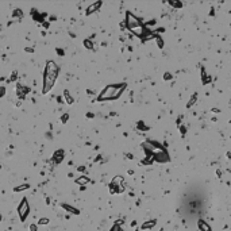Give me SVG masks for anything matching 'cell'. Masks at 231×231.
I'll list each match as a JSON object with an SVG mask.
<instances>
[{
    "label": "cell",
    "instance_id": "5bb4252c",
    "mask_svg": "<svg viewBox=\"0 0 231 231\" xmlns=\"http://www.w3.org/2000/svg\"><path fill=\"white\" fill-rule=\"evenodd\" d=\"M84 45H85L87 49H92V48H93L92 41H89V39H85V41H84Z\"/></svg>",
    "mask_w": 231,
    "mask_h": 231
},
{
    "label": "cell",
    "instance_id": "d4e9b609",
    "mask_svg": "<svg viewBox=\"0 0 231 231\" xmlns=\"http://www.w3.org/2000/svg\"><path fill=\"white\" fill-rule=\"evenodd\" d=\"M0 222H2V214H0Z\"/></svg>",
    "mask_w": 231,
    "mask_h": 231
},
{
    "label": "cell",
    "instance_id": "ba28073f",
    "mask_svg": "<svg viewBox=\"0 0 231 231\" xmlns=\"http://www.w3.org/2000/svg\"><path fill=\"white\" fill-rule=\"evenodd\" d=\"M157 224V222L155 220H149V222H145V223L142 224V227L141 229L142 230H150V229H153V227Z\"/></svg>",
    "mask_w": 231,
    "mask_h": 231
},
{
    "label": "cell",
    "instance_id": "9c48e42d",
    "mask_svg": "<svg viewBox=\"0 0 231 231\" xmlns=\"http://www.w3.org/2000/svg\"><path fill=\"white\" fill-rule=\"evenodd\" d=\"M64 96H65V101H66V104H73V98H72V95L68 91H64Z\"/></svg>",
    "mask_w": 231,
    "mask_h": 231
},
{
    "label": "cell",
    "instance_id": "9a60e30c",
    "mask_svg": "<svg viewBox=\"0 0 231 231\" xmlns=\"http://www.w3.org/2000/svg\"><path fill=\"white\" fill-rule=\"evenodd\" d=\"M169 4H172L173 7H177V8H181V7H183V4H181L180 2H169Z\"/></svg>",
    "mask_w": 231,
    "mask_h": 231
},
{
    "label": "cell",
    "instance_id": "8fae6325",
    "mask_svg": "<svg viewBox=\"0 0 231 231\" xmlns=\"http://www.w3.org/2000/svg\"><path fill=\"white\" fill-rule=\"evenodd\" d=\"M199 226H200L201 231H211L210 230V226H208L205 222H203V220H199Z\"/></svg>",
    "mask_w": 231,
    "mask_h": 231
},
{
    "label": "cell",
    "instance_id": "8992f818",
    "mask_svg": "<svg viewBox=\"0 0 231 231\" xmlns=\"http://www.w3.org/2000/svg\"><path fill=\"white\" fill-rule=\"evenodd\" d=\"M101 7V2H98V3H93L92 5H89L88 8H87V15H91L93 14L96 10H99V8Z\"/></svg>",
    "mask_w": 231,
    "mask_h": 231
},
{
    "label": "cell",
    "instance_id": "e0dca14e",
    "mask_svg": "<svg viewBox=\"0 0 231 231\" xmlns=\"http://www.w3.org/2000/svg\"><path fill=\"white\" fill-rule=\"evenodd\" d=\"M5 95V87H0V98Z\"/></svg>",
    "mask_w": 231,
    "mask_h": 231
},
{
    "label": "cell",
    "instance_id": "603a6c76",
    "mask_svg": "<svg viewBox=\"0 0 231 231\" xmlns=\"http://www.w3.org/2000/svg\"><path fill=\"white\" fill-rule=\"evenodd\" d=\"M14 16H22L20 10H16V12H14Z\"/></svg>",
    "mask_w": 231,
    "mask_h": 231
},
{
    "label": "cell",
    "instance_id": "d6986e66",
    "mask_svg": "<svg viewBox=\"0 0 231 231\" xmlns=\"http://www.w3.org/2000/svg\"><path fill=\"white\" fill-rule=\"evenodd\" d=\"M157 38V42H158V48H162L164 46V42H162V39L160 38V37H155Z\"/></svg>",
    "mask_w": 231,
    "mask_h": 231
},
{
    "label": "cell",
    "instance_id": "4fadbf2b",
    "mask_svg": "<svg viewBox=\"0 0 231 231\" xmlns=\"http://www.w3.org/2000/svg\"><path fill=\"white\" fill-rule=\"evenodd\" d=\"M76 183L79 184V185H80V184H81V185H83V184H88L89 183V179H88V177H80V179L76 180Z\"/></svg>",
    "mask_w": 231,
    "mask_h": 231
},
{
    "label": "cell",
    "instance_id": "52a82bcc",
    "mask_svg": "<svg viewBox=\"0 0 231 231\" xmlns=\"http://www.w3.org/2000/svg\"><path fill=\"white\" fill-rule=\"evenodd\" d=\"M61 207L64 208V210H66L68 212H70V214H73V215H79V214H80V211L77 210V208L72 207V205H69V204H65V203H62Z\"/></svg>",
    "mask_w": 231,
    "mask_h": 231
},
{
    "label": "cell",
    "instance_id": "ffe728a7",
    "mask_svg": "<svg viewBox=\"0 0 231 231\" xmlns=\"http://www.w3.org/2000/svg\"><path fill=\"white\" fill-rule=\"evenodd\" d=\"M111 231H123V230H122V229H120V227H119V226H118V224H115V226H114V227H112V230H111Z\"/></svg>",
    "mask_w": 231,
    "mask_h": 231
},
{
    "label": "cell",
    "instance_id": "ac0fdd59",
    "mask_svg": "<svg viewBox=\"0 0 231 231\" xmlns=\"http://www.w3.org/2000/svg\"><path fill=\"white\" fill-rule=\"evenodd\" d=\"M68 118H69V115H68V114H65V115H62V118H61V122H62V123H66V120H68Z\"/></svg>",
    "mask_w": 231,
    "mask_h": 231
},
{
    "label": "cell",
    "instance_id": "7c38bea8",
    "mask_svg": "<svg viewBox=\"0 0 231 231\" xmlns=\"http://www.w3.org/2000/svg\"><path fill=\"white\" fill-rule=\"evenodd\" d=\"M29 188H30V185H29V184H23V185L15 187V188H14V191H15V192H20V191H24V189H29Z\"/></svg>",
    "mask_w": 231,
    "mask_h": 231
},
{
    "label": "cell",
    "instance_id": "5b68a950",
    "mask_svg": "<svg viewBox=\"0 0 231 231\" xmlns=\"http://www.w3.org/2000/svg\"><path fill=\"white\" fill-rule=\"evenodd\" d=\"M62 160H64V150H57L54 153V155H53V161L55 162V164H60V162H62Z\"/></svg>",
    "mask_w": 231,
    "mask_h": 231
},
{
    "label": "cell",
    "instance_id": "6da1fadb",
    "mask_svg": "<svg viewBox=\"0 0 231 231\" xmlns=\"http://www.w3.org/2000/svg\"><path fill=\"white\" fill-rule=\"evenodd\" d=\"M58 73H60V69L58 66L55 65L54 61H49L46 64V68H45V73H43V89H42V93L46 95L48 92H50L53 85H54L55 80L58 77Z\"/></svg>",
    "mask_w": 231,
    "mask_h": 231
},
{
    "label": "cell",
    "instance_id": "30bf717a",
    "mask_svg": "<svg viewBox=\"0 0 231 231\" xmlns=\"http://www.w3.org/2000/svg\"><path fill=\"white\" fill-rule=\"evenodd\" d=\"M196 100H197V93H193V95H192V98H191V100H189L188 103H187V108H191L192 105L196 103Z\"/></svg>",
    "mask_w": 231,
    "mask_h": 231
},
{
    "label": "cell",
    "instance_id": "2e32d148",
    "mask_svg": "<svg viewBox=\"0 0 231 231\" xmlns=\"http://www.w3.org/2000/svg\"><path fill=\"white\" fill-rule=\"evenodd\" d=\"M38 224H49V219L48 218H42L38 220Z\"/></svg>",
    "mask_w": 231,
    "mask_h": 231
},
{
    "label": "cell",
    "instance_id": "7402d4cb",
    "mask_svg": "<svg viewBox=\"0 0 231 231\" xmlns=\"http://www.w3.org/2000/svg\"><path fill=\"white\" fill-rule=\"evenodd\" d=\"M164 79H165V80H170V79H172V74H170V73H165V74H164Z\"/></svg>",
    "mask_w": 231,
    "mask_h": 231
},
{
    "label": "cell",
    "instance_id": "cb8c5ba5",
    "mask_svg": "<svg viewBox=\"0 0 231 231\" xmlns=\"http://www.w3.org/2000/svg\"><path fill=\"white\" fill-rule=\"evenodd\" d=\"M57 53H60V55H64V50H61V49H57Z\"/></svg>",
    "mask_w": 231,
    "mask_h": 231
},
{
    "label": "cell",
    "instance_id": "3957f363",
    "mask_svg": "<svg viewBox=\"0 0 231 231\" xmlns=\"http://www.w3.org/2000/svg\"><path fill=\"white\" fill-rule=\"evenodd\" d=\"M126 24L129 27V30H131L133 33H135L137 35L142 37L143 35V26L139 22L138 18H135L131 12H127L126 14Z\"/></svg>",
    "mask_w": 231,
    "mask_h": 231
},
{
    "label": "cell",
    "instance_id": "44dd1931",
    "mask_svg": "<svg viewBox=\"0 0 231 231\" xmlns=\"http://www.w3.org/2000/svg\"><path fill=\"white\" fill-rule=\"evenodd\" d=\"M30 231H38V227H37V224H31V226H30Z\"/></svg>",
    "mask_w": 231,
    "mask_h": 231
},
{
    "label": "cell",
    "instance_id": "277c9868",
    "mask_svg": "<svg viewBox=\"0 0 231 231\" xmlns=\"http://www.w3.org/2000/svg\"><path fill=\"white\" fill-rule=\"evenodd\" d=\"M29 212H30L29 201H27L26 197H23V199H22V201H20V204L18 205V214H19L22 222L26 220V218H27V215H29Z\"/></svg>",
    "mask_w": 231,
    "mask_h": 231
},
{
    "label": "cell",
    "instance_id": "7a4b0ae2",
    "mask_svg": "<svg viewBox=\"0 0 231 231\" xmlns=\"http://www.w3.org/2000/svg\"><path fill=\"white\" fill-rule=\"evenodd\" d=\"M126 89V84H118V85H107L103 92L99 95V100L105 101V100H116L120 98V95Z\"/></svg>",
    "mask_w": 231,
    "mask_h": 231
}]
</instances>
